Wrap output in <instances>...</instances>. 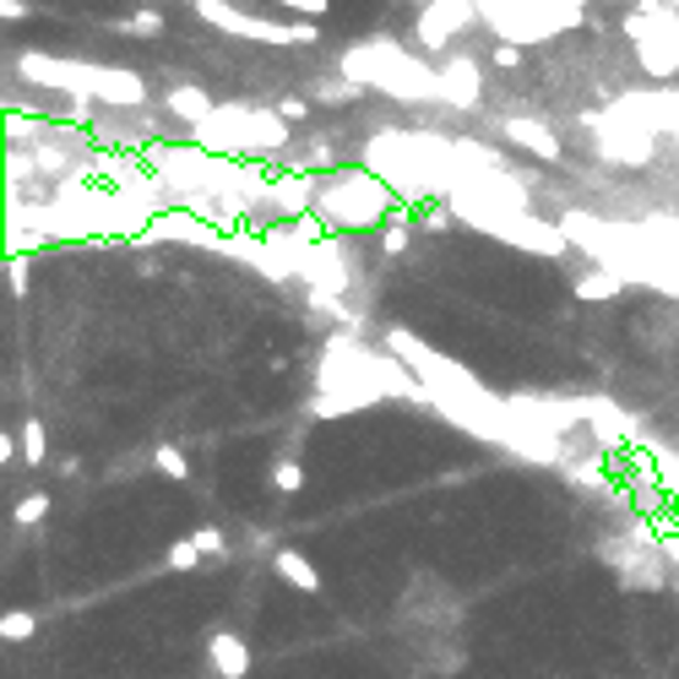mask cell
Returning <instances> with one entry per match:
<instances>
[{"mask_svg":"<svg viewBox=\"0 0 679 679\" xmlns=\"http://www.w3.org/2000/svg\"><path fill=\"white\" fill-rule=\"evenodd\" d=\"M592 136H598V152L609 163H631V169H647L653 163V147H658V136L647 131V126H631L625 115H598Z\"/></svg>","mask_w":679,"mask_h":679,"instance_id":"52a82bcc","label":"cell"},{"mask_svg":"<svg viewBox=\"0 0 679 679\" xmlns=\"http://www.w3.org/2000/svg\"><path fill=\"white\" fill-rule=\"evenodd\" d=\"M191 141L202 147V152H212V158H245V163H256V158H272V152H288V120L277 115V110H256V104H218L196 131Z\"/></svg>","mask_w":679,"mask_h":679,"instance_id":"7a4b0ae2","label":"cell"},{"mask_svg":"<svg viewBox=\"0 0 679 679\" xmlns=\"http://www.w3.org/2000/svg\"><path fill=\"white\" fill-rule=\"evenodd\" d=\"M0 16H5V22H22L27 5H22V0H0Z\"/></svg>","mask_w":679,"mask_h":679,"instance_id":"f546056e","label":"cell"},{"mask_svg":"<svg viewBox=\"0 0 679 679\" xmlns=\"http://www.w3.org/2000/svg\"><path fill=\"white\" fill-rule=\"evenodd\" d=\"M299 16H326V0H294Z\"/></svg>","mask_w":679,"mask_h":679,"instance_id":"f1b7e54d","label":"cell"},{"mask_svg":"<svg viewBox=\"0 0 679 679\" xmlns=\"http://www.w3.org/2000/svg\"><path fill=\"white\" fill-rule=\"evenodd\" d=\"M44 457H49L44 424H38V418H22V462H27V468H44Z\"/></svg>","mask_w":679,"mask_h":679,"instance_id":"e0dca14e","label":"cell"},{"mask_svg":"<svg viewBox=\"0 0 679 679\" xmlns=\"http://www.w3.org/2000/svg\"><path fill=\"white\" fill-rule=\"evenodd\" d=\"M93 104H110V110H141L147 104V82L126 71V66H99L93 77Z\"/></svg>","mask_w":679,"mask_h":679,"instance_id":"30bf717a","label":"cell"},{"mask_svg":"<svg viewBox=\"0 0 679 679\" xmlns=\"http://www.w3.org/2000/svg\"><path fill=\"white\" fill-rule=\"evenodd\" d=\"M152 468H158L163 479H180V484L191 479V462H185V451H180V446H158V451H152Z\"/></svg>","mask_w":679,"mask_h":679,"instance_id":"d6986e66","label":"cell"},{"mask_svg":"<svg viewBox=\"0 0 679 679\" xmlns=\"http://www.w3.org/2000/svg\"><path fill=\"white\" fill-rule=\"evenodd\" d=\"M163 560H169V571H196V565H202L207 554H202V549H196V539L185 533V539L169 543V554H163Z\"/></svg>","mask_w":679,"mask_h":679,"instance_id":"44dd1931","label":"cell"},{"mask_svg":"<svg viewBox=\"0 0 679 679\" xmlns=\"http://www.w3.org/2000/svg\"><path fill=\"white\" fill-rule=\"evenodd\" d=\"M27 277H33L27 256H11V267H5V283H11V294H27Z\"/></svg>","mask_w":679,"mask_h":679,"instance_id":"484cf974","label":"cell"},{"mask_svg":"<svg viewBox=\"0 0 679 679\" xmlns=\"http://www.w3.org/2000/svg\"><path fill=\"white\" fill-rule=\"evenodd\" d=\"M479 22V5H468V0H435V5H418V16H413V33H418V44L424 49H446L462 27H473Z\"/></svg>","mask_w":679,"mask_h":679,"instance_id":"ba28073f","label":"cell"},{"mask_svg":"<svg viewBox=\"0 0 679 679\" xmlns=\"http://www.w3.org/2000/svg\"><path fill=\"white\" fill-rule=\"evenodd\" d=\"M576 299H592V304H603V299H620V288H625V277L609 267H582L576 272Z\"/></svg>","mask_w":679,"mask_h":679,"instance_id":"9a60e30c","label":"cell"},{"mask_svg":"<svg viewBox=\"0 0 679 679\" xmlns=\"http://www.w3.org/2000/svg\"><path fill=\"white\" fill-rule=\"evenodd\" d=\"M398 191L381 180V174H370V169H337V174H326V180H315V223L326 229V234H365V229H387L392 218H398Z\"/></svg>","mask_w":679,"mask_h":679,"instance_id":"6da1fadb","label":"cell"},{"mask_svg":"<svg viewBox=\"0 0 679 679\" xmlns=\"http://www.w3.org/2000/svg\"><path fill=\"white\" fill-rule=\"evenodd\" d=\"M272 576H277L283 587L304 592V598H315V592H321V571H315V560H310L304 549H294V543L272 549Z\"/></svg>","mask_w":679,"mask_h":679,"instance_id":"8fae6325","label":"cell"},{"mask_svg":"<svg viewBox=\"0 0 679 679\" xmlns=\"http://www.w3.org/2000/svg\"><path fill=\"white\" fill-rule=\"evenodd\" d=\"M11 517H16L22 528H33V522H44V517H49V495H44V490H27V495L16 500V511H11Z\"/></svg>","mask_w":679,"mask_h":679,"instance_id":"7402d4cb","label":"cell"},{"mask_svg":"<svg viewBox=\"0 0 679 679\" xmlns=\"http://www.w3.org/2000/svg\"><path fill=\"white\" fill-rule=\"evenodd\" d=\"M407 240H413V229H407V207H398V218L381 229V251H387V256H403Z\"/></svg>","mask_w":679,"mask_h":679,"instance_id":"ffe728a7","label":"cell"},{"mask_svg":"<svg viewBox=\"0 0 679 679\" xmlns=\"http://www.w3.org/2000/svg\"><path fill=\"white\" fill-rule=\"evenodd\" d=\"M267 484L277 490V495H299V490H304V468H299L294 457H277L272 473H267Z\"/></svg>","mask_w":679,"mask_h":679,"instance_id":"2e32d148","label":"cell"},{"mask_svg":"<svg viewBox=\"0 0 679 679\" xmlns=\"http://www.w3.org/2000/svg\"><path fill=\"white\" fill-rule=\"evenodd\" d=\"M207 669L218 679H245L251 675V647L240 631H212L207 636Z\"/></svg>","mask_w":679,"mask_h":679,"instance_id":"7c38bea8","label":"cell"},{"mask_svg":"<svg viewBox=\"0 0 679 679\" xmlns=\"http://www.w3.org/2000/svg\"><path fill=\"white\" fill-rule=\"evenodd\" d=\"M359 93H365V88H359V82H348V77H343V82H321V88H315V99H321V104H326V99H332V104H337V99H359Z\"/></svg>","mask_w":679,"mask_h":679,"instance_id":"d4e9b609","label":"cell"},{"mask_svg":"<svg viewBox=\"0 0 679 679\" xmlns=\"http://www.w3.org/2000/svg\"><path fill=\"white\" fill-rule=\"evenodd\" d=\"M196 16L212 22V27H223V33L256 38V44H315V38H321L315 22H262V16H251V11H240V5H223V0H202Z\"/></svg>","mask_w":679,"mask_h":679,"instance_id":"8992f818","label":"cell"},{"mask_svg":"<svg viewBox=\"0 0 679 679\" xmlns=\"http://www.w3.org/2000/svg\"><path fill=\"white\" fill-rule=\"evenodd\" d=\"M500 131H506V141H517V147H528V152H533V158H543V163H554V158H560V136L549 131L543 120H528V115H511V120H506Z\"/></svg>","mask_w":679,"mask_h":679,"instance_id":"4fadbf2b","label":"cell"},{"mask_svg":"<svg viewBox=\"0 0 679 679\" xmlns=\"http://www.w3.org/2000/svg\"><path fill=\"white\" fill-rule=\"evenodd\" d=\"M435 88H440V104H446V110H479V99H484V71H479V60L457 55V60H440V66H435Z\"/></svg>","mask_w":679,"mask_h":679,"instance_id":"9c48e42d","label":"cell"},{"mask_svg":"<svg viewBox=\"0 0 679 679\" xmlns=\"http://www.w3.org/2000/svg\"><path fill=\"white\" fill-rule=\"evenodd\" d=\"M625 38L636 44V60L647 77H679V5L647 0L625 11Z\"/></svg>","mask_w":679,"mask_h":679,"instance_id":"5b68a950","label":"cell"},{"mask_svg":"<svg viewBox=\"0 0 679 679\" xmlns=\"http://www.w3.org/2000/svg\"><path fill=\"white\" fill-rule=\"evenodd\" d=\"M120 33H131V38H158V33H163V11H136L131 22H120Z\"/></svg>","mask_w":679,"mask_h":679,"instance_id":"603a6c76","label":"cell"},{"mask_svg":"<svg viewBox=\"0 0 679 679\" xmlns=\"http://www.w3.org/2000/svg\"><path fill=\"white\" fill-rule=\"evenodd\" d=\"M337 71H343L348 82H359V88H381V93H398V99H440V88H435V66H424V60L403 55V49L387 44V38H376V44H354V49L343 55Z\"/></svg>","mask_w":679,"mask_h":679,"instance_id":"3957f363","label":"cell"},{"mask_svg":"<svg viewBox=\"0 0 679 679\" xmlns=\"http://www.w3.org/2000/svg\"><path fill=\"white\" fill-rule=\"evenodd\" d=\"M277 115H283L288 126H299V120L310 115V104H304V99H283V104H277Z\"/></svg>","mask_w":679,"mask_h":679,"instance_id":"4316f807","label":"cell"},{"mask_svg":"<svg viewBox=\"0 0 679 679\" xmlns=\"http://www.w3.org/2000/svg\"><path fill=\"white\" fill-rule=\"evenodd\" d=\"M163 110H169L174 120H185V126L196 131V126H202V120H207V115H212L218 104L207 99V88H169V93H163Z\"/></svg>","mask_w":679,"mask_h":679,"instance_id":"5bb4252c","label":"cell"},{"mask_svg":"<svg viewBox=\"0 0 679 679\" xmlns=\"http://www.w3.org/2000/svg\"><path fill=\"white\" fill-rule=\"evenodd\" d=\"M484 27L495 33V44H539V38H554V33H571L587 22V5L576 0H554V5H533V0H500V5H479Z\"/></svg>","mask_w":679,"mask_h":679,"instance_id":"277c9868","label":"cell"},{"mask_svg":"<svg viewBox=\"0 0 679 679\" xmlns=\"http://www.w3.org/2000/svg\"><path fill=\"white\" fill-rule=\"evenodd\" d=\"M191 539H196V549H202L207 560H229V543H223V533H218V528H196Z\"/></svg>","mask_w":679,"mask_h":679,"instance_id":"cb8c5ba5","label":"cell"},{"mask_svg":"<svg viewBox=\"0 0 679 679\" xmlns=\"http://www.w3.org/2000/svg\"><path fill=\"white\" fill-rule=\"evenodd\" d=\"M0 636H5V642H33V636H38V620H33L27 609H5V614H0Z\"/></svg>","mask_w":679,"mask_h":679,"instance_id":"ac0fdd59","label":"cell"},{"mask_svg":"<svg viewBox=\"0 0 679 679\" xmlns=\"http://www.w3.org/2000/svg\"><path fill=\"white\" fill-rule=\"evenodd\" d=\"M495 66H500V71L522 66V49H511V44H495Z\"/></svg>","mask_w":679,"mask_h":679,"instance_id":"83f0119b","label":"cell"}]
</instances>
